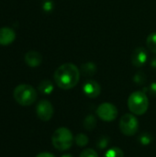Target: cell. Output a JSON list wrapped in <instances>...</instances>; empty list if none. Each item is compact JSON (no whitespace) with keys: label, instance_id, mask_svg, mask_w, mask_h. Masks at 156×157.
Segmentation results:
<instances>
[{"label":"cell","instance_id":"21","mask_svg":"<svg viewBox=\"0 0 156 157\" xmlns=\"http://www.w3.org/2000/svg\"><path fill=\"white\" fill-rule=\"evenodd\" d=\"M79 157H98V155H97V151H95L94 149L87 148V149H85L84 151H82Z\"/></svg>","mask_w":156,"mask_h":157},{"label":"cell","instance_id":"4","mask_svg":"<svg viewBox=\"0 0 156 157\" xmlns=\"http://www.w3.org/2000/svg\"><path fill=\"white\" fill-rule=\"evenodd\" d=\"M128 107L134 115H143L149 108V100L147 95L143 91H135L131 93L128 98Z\"/></svg>","mask_w":156,"mask_h":157},{"label":"cell","instance_id":"25","mask_svg":"<svg viewBox=\"0 0 156 157\" xmlns=\"http://www.w3.org/2000/svg\"><path fill=\"white\" fill-rule=\"evenodd\" d=\"M151 66H152V68L156 69V57L153 58V60L151 61Z\"/></svg>","mask_w":156,"mask_h":157},{"label":"cell","instance_id":"9","mask_svg":"<svg viewBox=\"0 0 156 157\" xmlns=\"http://www.w3.org/2000/svg\"><path fill=\"white\" fill-rule=\"evenodd\" d=\"M148 60L147 50L143 47L136 48L131 54V63L136 67L143 66Z\"/></svg>","mask_w":156,"mask_h":157},{"label":"cell","instance_id":"23","mask_svg":"<svg viewBox=\"0 0 156 157\" xmlns=\"http://www.w3.org/2000/svg\"><path fill=\"white\" fill-rule=\"evenodd\" d=\"M148 91L152 96H155L156 97V82L152 83L149 87H148Z\"/></svg>","mask_w":156,"mask_h":157},{"label":"cell","instance_id":"20","mask_svg":"<svg viewBox=\"0 0 156 157\" xmlns=\"http://www.w3.org/2000/svg\"><path fill=\"white\" fill-rule=\"evenodd\" d=\"M133 81L137 85L141 86L143 85L146 81V75L143 72H138L134 76H133Z\"/></svg>","mask_w":156,"mask_h":157},{"label":"cell","instance_id":"10","mask_svg":"<svg viewBox=\"0 0 156 157\" xmlns=\"http://www.w3.org/2000/svg\"><path fill=\"white\" fill-rule=\"evenodd\" d=\"M16 39V33L13 29L8 27L0 28V45L7 46Z\"/></svg>","mask_w":156,"mask_h":157},{"label":"cell","instance_id":"8","mask_svg":"<svg viewBox=\"0 0 156 157\" xmlns=\"http://www.w3.org/2000/svg\"><path fill=\"white\" fill-rule=\"evenodd\" d=\"M83 93L89 98H96L101 93V86L95 80H87L83 84L82 86Z\"/></svg>","mask_w":156,"mask_h":157},{"label":"cell","instance_id":"1","mask_svg":"<svg viewBox=\"0 0 156 157\" xmlns=\"http://www.w3.org/2000/svg\"><path fill=\"white\" fill-rule=\"evenodd\" d=\"M81 72L74 63H63L59 66L53 75V79L56 85L63 89L69 90L74 87L80 80Z\"/></svg>","mask_w":156,"mask_h":157},{"label":"cell","instance_id":"11","mask_svg":"<svg viewBox=\"0 0 156 157\" xmlns=\"http://www.w3.org/2000/svg\"><path fill=\"white\" fill-rule=\"evenodd\" d=\"M25 62L29 67H38L42 62V56L39 52L29 51L25 54Z\"/></svg>","mask_w":156,"mask_h":157},{"label":"cell","instance_id":"13","mask_svg":"<svg viewBox=\"0 0 156 157\" xmlns=\"http://www.w3.org/2000/svg\"><path fill=\"white\" fill-rule=\"evenodd\" d=\"M38 89L39 91L43 94V95H50L52 93L53 89H54V86H53V84L51 81L48 80V79H45V80H42L39 86H38Z\"/></svg>","mask_w":156,"mask_h":157},{"label":"cell","instance_id":"22","mask_svg":"<svg viewBox=\"0 0 156 157\" xmlns=\"http://www.w3.org/2000/svg\"><path fill=\"white\" fill-rule=\"evenodd\" d=\"M54 4L51 0H46L44 1L43 5H42V8L45 12H51L53 9Z\"/></svg>","mask_w":156,"mask_h":157},{"label":"cell","instance_id":"12","mask_svg":"<svg viewBox=\"0 0 156 157\" xmlns=\"http://www.w3.org/2000/svg\"><path fill=\"white\" fill-rule=\"evenodd\" d=\"M97 71V65L94 63H83L81 65V70L80 72L86 75V76H93Z\"/></svg>","mask_w":156,"mask_h":157},{"label":"cell","instance_id":"5","mask_svg":"<svg viewBox=\"0 0 156 157\" xmlns=\"http://www.w3.org/2000/svg\"><path fill=\"white\" fill-rule=\"evenodd\" d=\"M120 129L126 136H133L139 130V121L134 114H124L120 120Z\"/></svg>","mask_w":156,"mask_h":157},{"label":"cell","instance_id":"3","mask_svg":"<svg viewBox=\"0 0 156 157\" xmlns=\"http://www.w3.org/2000/svg\"><path fill=\"white\" fill-rule=\"evenodd\" d=\"M13 96L17 103L23 107H28L32 105L37 100V91L36 89L28 84L18 85L13 92Z\"/></svg>","mask_w":156,"mask_h":157},{"label":"cell","instance_id":"14","mask_svg":"<svg viewBox=\"0 0 156 157\" xmlns=\"http://www.w3.org/2000/svg\"><path fill=\"white\" fill-rule=\"evenodd\" d=\"M97 124V119L94 115H87L86 117V119L84 120V122H83L84 128L86 131H93L96 128Z\"/></svg>","mask_w":156,"mask_h":157},{"label":"cell","instance_id":"17","mask_svg":"<svg viewBox=\"0 0 156 157\" xmlns=\"http://www.w3.org/2000/svg\"><path fill=\"white\" fill-rule=\"evenodd\" d=\"M146 44L148 46V49L153 52L154 53H156V32L151 33L146 40Z\"/></svg>","mask_w":156,"mask_h":157},{"label":"cell","instance_id":"26","mask_svg":"<svg viewBox=\"0 0 156 157\" xmlns=\"http://www.w3.org/2000/svg\"><path fill=\"white\" fill-rule=\"evenodd\" d=\"M62 157H74L72 155H70V154H66V155H62Z\"/></svg>","mask_w":156,"mask_h":157},{"label":"cell","instance_id":"15","mask_svg":"<svg viewBox=\"0 0 156 157\" xmlns=\"http://www.w3.org/2000/svg\"><path fill=\"white\" fill-rule=\"evenodd\" d=\"M74 142L75 144L79 147H85L87 145L89 139L86 134L85 133H78L74 136Z\"/></svg>","mask_w":156,"mask_h":157},{"label":"cell","instance_id":"7","mask_svg":"<svg viewBox=\"0 0 156 157\" xmlns=\"http://www.w3.org/2000/svg\"><path fill=\"white\" fill-rule=\"evenodd\" d=\"M53 112L54 110L52 104L47 99H42L39 101L36 106V114L38 118L42 121H49L52 118Z\"/></svg>","mask_w":156,"mask_h":157},{"label":"cell","instance_id":"2","mask_svg":"<svg viewBox=\"0 0 156 157\" xmlns=\"http://www.w3.org/2000/svg\"><path fill=\"white\" fill-rule=\"evenodd\" d=\"M74 142V137L72 132L65 127L58 128L51 136V144L58 151H66L70 149Z\"/></svg>","mask_w":156,"mask_h":157},{"label":"cell","instance_id":"6","mask_svg":"<svg viewBox=\"0 0 156 157\" xmlns=\"http://www.w3.org/2000/svg\"><path fill=\"white\" fill-rule=\"evenodd\" d=\"M118 114L119 110L117 107L112 103H102L97 109V115L99 117L100 120L106 122H111L115 121L118 117Z\"/></svg>","mask_w":156,"mask_h":157},{"label":"cell","instance_id":"16","mask_svg":"<svg viewBox=\"0 0 156 157\" xmlns=\"http://www.w3.org/2000/svg\"><path fill=\"white\" fill-rule=\"evenodd\" d=\"M103 157H124V153L119 147H111L106 151Z\"/></svg>","mask_w":156,"mask_h":157},{"label":"cell","instance_id":"24","mask_svg":"<svg viewBox=\"0 0 156 157\" xmlns=\"http://www.w3.org/2000/svg\"><path fill=\"white\" fill-rule=\"evenodd\" d=\"M36 157H55L54 155L51 154V153H47V152H43V153H40Z\"/></svg>","mask_w":156,"mask_h":157},{"label":"cell","instance_id":"18","mask_svg":"<svg viewBox=\"0 0 156 157\" xmlns=\"http://www.w3.org/2000/svg\"><path fill=\"white\" fill-rule=\"evenodd\" d=\"M139 142L142 145H149L153 142V136L150 133L144 132L140 135L139 137Z\"/></svg>","mask_w":156,"mask_h":157},{"label":"cell","instance_id":"19","mask_svg":"<svg viewBox=\"0 0 156 157\" xmlns=\"http://www.w3.org/2000/svg\"><path fill=\"white\" fill-rule=\"evenodd\" d=\"M109 144V138L108 136H101L97 141V146L99 149H105Z\"/></svg>","mask_w":156,"mask_h":157}]
</instances>
